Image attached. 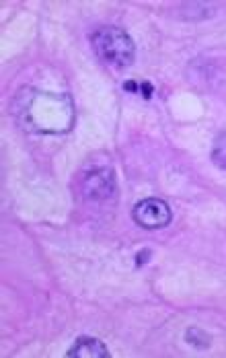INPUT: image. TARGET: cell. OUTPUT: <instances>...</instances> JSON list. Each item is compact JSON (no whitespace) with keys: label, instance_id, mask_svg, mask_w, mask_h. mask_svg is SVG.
<instances>
[{"label":"cell","instance_id":"obj_6","mask_svg":"<svg viewBox=\"0 0 226 358\" xmlns=\"http://www.w3.org/2000/svg\"><path fill=\"white\" fill-rule=\"evenodd\" d=\"M212 163L226 171V130H223L212 144Z\"/></svg>","mask_w":226,"mask_h":358},{"label":"cell","instance_id":"obj_1","mask_svg":"<svg viewBox=\"0 0 226 358\" xmlns=\"http://www.w3.org/2000/svg\"><path fill=\"white\" fill-rule=\"evenodd\" d=\"M19 95L17 117L19 122L39 134H64L75 124V108L68 95H54L45 91H25Z\"/></svg>","mask_w":226,"mask_h":358},{"label":"cell","instance_id":"obj_3","mask_svg":"<svg viewBox=\"0 0 226 358\" xmlns=\"http://www.w3.org/2000/svg\"><path fill=\"white\" fill-rule=\"evenodd\" d=\"M80 192L84 200L103 204L112 202L117 196V183L112 167H93L80 179Z\"/></svg>","mask_w":226,"mask_h":358},{"label":"cell","instance_id":"obj_4","mask_svg":"<svg viewBox=\"0 0 226 358\" xmlns=\"http://www.w3.org/2000/svg\"><path fill=\"white\" fill-rule=\"evenodd\" d=\"M132 218L138 227L146 231H158L169 227L173 213L163 198H144L136 202V206L132 208Z\"/></svg>","mask_w":226,"mask_h":358},{"label":"cell","instance_id":"obj_7","mask_svg":"<svg viewBox=\"0 0 226 358\" xmlns=\"http://www.w3.org/2000/svg\"><path fill=\"white\" fill-rule=\"evenodd\" d=\"M186 340L191 342V346H197V348H208L210 342H212V338L208 334H204L202 329H197V327H189L188 334H186Z\"/></svg>","mask_w":226,"mask_h":358},{"label":"cell","instance_id":"obj_5","mask_svg":"<svg viewBox=\"0 0 226 358\" xmlns=\"http://www.w3.org/2000/svg\"><path fill=\"white\" fill-rule=\"evenodd\" d=\"M68 358H110L112 352L107 350V346L91 336H80L73 344V348L66 352Z\"/></svg>","mask_w":226,"mask_h":358},{"label":"cell","instance_id":"obj_2","mask_svg":"<svg viewBox=\"0 0 226 358\" xmlns=\"http://www.w3.org/2000/svg\"><path fill=\"white\" fill-rule=\"evenodd\" d=\"M91 45L95 56L105 64L117 71H123L134 64L136 60V45L134 39L128 36L121 27L103 25L91 34Z\"/></svg>","mask_w":226,"mask_h":358}]
</instances>
